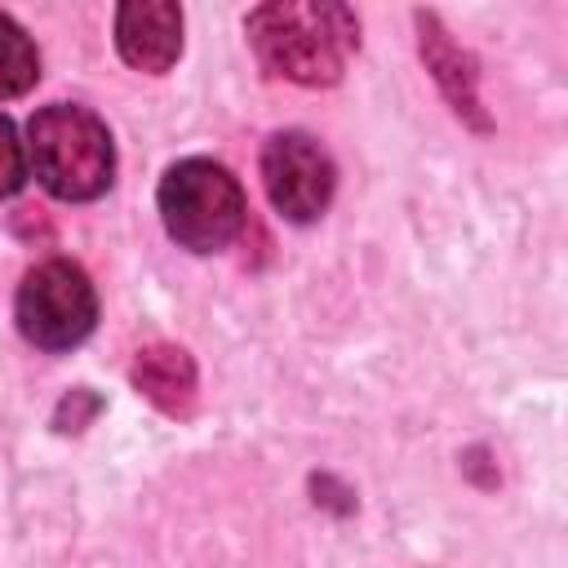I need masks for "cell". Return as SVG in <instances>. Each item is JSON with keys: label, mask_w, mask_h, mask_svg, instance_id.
Segmentation results:
<instances>
[{"label": "cell", "mask_w": 568, "mask_h": 568, "mask_svg": "<svg viewBox=\"0 0 568 568\" xmlns=\"http://www.w3.org/2000/svg\"><path fill=\"white\" fill-rule=\"evenodd\" d=\"M22 182H27V142L18 138L13 120L0 115V200L22 191Z\"/></svg>", "instance_id": "cell-10"}, {"label": "cell", "mask_w": 568, "mask_h": 568, "mask_svg": "<svg viewBox=\"0 0 568 568\" xmlns=\"http://www.w3.org/2000/svg\"><path fill=\"white\" fill-rule=\"evenodd\" d=\"M422 22V53H426V62H430V71H435V80L448 89V98H453V106H457V115H475V89H470V62L457 53V44L448 40V31H439V22L435 18H417Z\"/></svg>", "instance_id": "cell-8"}, {"label": "cell", "mask_w": 568, "mask_h": 568, "mask_svg": "<svg viewBox=\"0 0 568 568\" xmlns=\"http://www.w3.org/2000/svg\"><path fill=\"white\" fill-rule=\"evenodd\" d=\"M120 58L138 71H169L182 53V9L169 0H129L115 13Z\"/></svg>", "instance_id": "cell-6"}, {"label": "cell", "mask_w": 568, "mask_h": 568, "mask_svg": "<svg viewBox=\"0 0 568 568\" xmlns=\"http://www.w3.org/2000/svg\"><path fill=\"white\" fill-rule=\"evenodd\" d=\"M262 182L280 217L288 222H315L333 200V160L311 133H275L262 146Z\"/></svg>", "instance_id": "cell-5"}, {"label": "cell", "mask_w": 568, "mask_h": 568, "mask_svg": "<svg viewBox=\"0 0 568 568\" xmlns=\"http://www.w3.org/2000/svg\"><path fill=\"white\" fill-rule=\"evenodd\" d=\"M40 80V58L36 44L27 40V31L0 13V98H18Z\"/></svg>", "instance_id": "cell-9"}, {"label": "cell", "mask_w": 568, "mask_h": 568, "mask_svg": "<svg viewBox=\"0 0 568 568\" xmlns=\"http://www.w3.org/2000/svg\"><path fill=\"white\" fill-rule=\"evenodd\" d=\"M27 169L58 200H98L111 186L115 146L93 111L53 102L27 124Z\"/></svg>", "instance_id": "cell-2"}, {"label": "cell", "mask_w": 568, "mask_h": 568, "mask_svg": "<svg viewBox=\"0 0 568 568\" xmlns=\"http://www.w3.org/2000/svg\"><path fill=\"white\" fill-rule=\"evenodd\" d=\"M133 386L164 413L186 417L195 404V364L182 346H146L133 359Z\"/></svg>", "instance_id": "cell-7"}, {"label": "cell", "mask_w": 568, "mask_h": 568, "mask_svg": "<svg viewBox=\"0 0 568 568\" xmlns=\"http://www.w3.org/2000/svg\"><path fill=\"white\" fill-rule=\"evenodd\" d=\"M257 62L293 84H337L355 44L359 22L337 0H271L244 22Z\"/></svg>", "instance_id": "cell-1"}, {"label": "cell", "mask_w": 568, "mask_h": 568, "mask_svg": "<svg viewBox=\"0 0 568 568\" xmlns=\"http://www.w3.org/2000/svg\"><path fill=\"white\" fill-rule=\"evenodd\" d=\"M98 320V293L89 275L67 262H40L18 284V328L40 351H71L93 333Z\"/></svg>", "instance_id": "cell-4"}, {"label": "cell", "mask_w": 568, "mask_h": 568, "mask_svg": "<svg viewBox=\"0 0 568 568\" xmlns=\"http://www.w3.org/2000/svg\"><path fill=\"white\" fill-rule=\"evenodd\" d=\"M160 217L182 248L217 253L244 226V191L213 160H178L160 178Z\"/></svg>", "instance_id": "cell-3"}]
</instances>
